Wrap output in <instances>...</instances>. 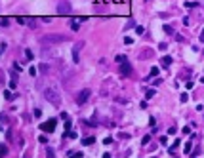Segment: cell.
Returning a JSON list of instances; mask_svg holds the SVG:
<instances>
[{
	"label": "cell",
	"mask_w": 204,
	"mask_h": 158,
	"mask_svg": "<svg viewBox=\"0 0 204 158\" xmlns=\"http://www.w3.org/2000/svg\"><path fill=\"white\" fill-rule=\"evenodd\" d=\"M149 141H151V135H145V137H143V145H147Z\"/></svg>",
	"instance_id": "21"
},
{
	"label": "cell",
	"mask_w": 204,
	"mask_h": 158,
	"mask_svg": "<svg viewBox=\"0 0 204 158\" xmlns=\"http://www.w3.org/2000/svg\"><path fill=\"white\" fill-rule=\"evenodd\" d=\"M84 48V42H76L73 48V59H74V63H78V57H80V50Z\"/></svg>",
	"instance_id": "6"
},
{
	"label": "cell",
	"mask_w": 204,
	"mask_h": 158,
	"mask_svg": "<svg viewBox=\"0 0 204 158\" xmlns=\"http://www.w3.org/2000/svg\"><path fill=\"white\" fill-rule=\"evenodd\" d=\"M57 14H59V15L71 14V4H69V2H61V4L57 6Z\"/></svg>",
	"instance_id": "5"
},
{
	"label": "cell",
	"mask_w": 204,
	"mask_h": 158,
	"mask_svg": "<svg viewBox=\"0 0 204 158\" xmlns=\"http://www.w3.org/2000/svg\"><path fill=\"white\" fill-rule=\"evenodd\" d=\"M6 154H8V147H6V145H2V143H0V158H4Z\"/></svg>",
	"instance_id": "9"
},
{
	"label": "cell",
	"mask_w": 204,
	"mask_h": 158,
	"mask_svg": "<svg viewBox=\"0 0 204 158\" xmlns=\"http://www.w3.org/2000/svg\"><path fill=\"white\" fill-rule=\"evenodd\" d=\"M4 97H6V99H14V97H12V91H8V90L4 91Z\"/></svg>",
	"instance_id": "16"
},
{
	"label": "cell",
	"mask_w": 204,
	"mask_h": 158,
	"mask_svg": "<svg viewBox=\"0 0 204 158\" xmlns=\"http://www.w3.org/2000/svg\"><path fill=\"white\" fill-rule=\"evenodd\" d=\"M42 95H44V99L48 101V103L55 105V107L61 103V95H59V90H57L55 86H48V88H44V90H42Z\"/></svg>",
	"instance_id": "1"
},
{
	"label": "cell",
	"mask_w": 204,
	"mask_h": 158,
	"mask_svg": "<svg viewBox=\"0 0 204 158\" xmlns=\"http://www.w3.org/2000/svg\"><path fill=\"white\" fill-rule=\"evenodd\" d=\"M160 63H162V67H168V65H172V57H170V55H164V57L160 59Z\"/></svg>",
	"instance_id": "8"
},
{
	"label": "cell",
	"mask_w": 204,
	"mask_h": 158,
	"mask_svg": "<svg viewBox=\"0 0 204 158\" xmlns=\"http://www.w3.org/2000/svg\"><path fill=\"white\" fill-rule=\"evenodd\" d=\"M164 31H166L168 34H172V32H174V31H172V27H170V25H164Z\"/></svg>",
	"instance_id": "17"
},
{
	"label": "cell",
	"mask_w": 204,
	"mask_h": 158,
	"mask_svg": "<svg viewBox=\"0 0 204 158\" xmlns=\"http://www.w3.org/2000/svg\"><path fill=\"white\" fill-rule=\"evenodd\" d=\"M200 42H204V29L200 31Z\"/></svg>",
	"instance_id": "23"
},
{
	"label": "cell",
	"mask_w": 204,
	"mask_h": 158,
	"mask_svg": "<svg viewBox=\"0 0 204 158\" xmlns=\"http://www.w3.org/2000/svg\"><path fill=\"white\" fill-rule=\"evenodd\" d=\"M156 74H159V69L153 67V69H151V76H156Z\"/></svg>",
	"instance_id": "15"
},
{
	"label": "cell",
	"mask_w": 204,
	"mask_h": 158,
	"mask_svg": "<svg viewBox=\"0 0 204 158\" xmlns=\"http://www.w3.org/2000/svg\"><path fill=\"white\" fill-rule=\"evenodd\" d=\"M94 137H84V139H82V145H92V143H94Z\"/></svg>",
	"instance_id": "11"
},
{
	"label": "cell",
	"mask_w": 204,
	"mask_h": 158,
	"mask_svg": "<svg viewBox=\"0 0 204 158\" xmlns=\"http://www.w3.org/2000/svg\"><path fill=\"white\" fill-rule=\"evenodd\" d=\"M65 42L63 34H46L40 38V46H52V44H61Z\"/></svg>",
	"instance_id": "2"
},
{
	"label": "cell",
	"mask_w": 204,
	"mask_h": 158,
	"mask_svg": "<svg viewBox=\"0 0 204 158\" xmlns=\"http://www.w3.org/2000/svg\"><path fill=\"white\" fill-rule=\"evenodd\" d=\"M71 29H73V31H76V29H78V23L73 21V23H71Z\"/></svg>",
	"instance_id": "22"
},
{
	"label": "cell",
	"mask_w": 204,
	"mask_h": 158,
	"mask_svg": "<svg viewBox=\"0 0 204 158\" xmlns=\"http://www.w3.org/2000/svg\"><path fill=\"white\" fill-rule=\"evenodd\" d=\"M65 130L71 131V122H69V120H65Z\"/></svg>",
	"instance_id": "19"
},
{
	"label": "cell",
	"mask_w": 204,
	"mask_h": 158,
	"mask_svg": "<svg viewBox=\"0 0 204 158\" xmlns=\"http://www.w3.org/2000/svg\"><path fill=\"white\" fill-rule=\"evenodd\" d=\"M46 154H48V158H55V153L52 147H46Z\"/></svg>",
	"instance_id": "10"
},
{
	"label": "cell",
	"mask_w": 204,
	"mask_h": 158,
	"mask_svg": "<svg viewBox=\"0 0 204 158\" xmlns=\"http://www.w3.org/2000/svg\"><path fill=\"white\" fill-rule=\"evenodd\" d=\"M153 95H154V90H147V93H145V97H147V99H151Z\"/></svg>",
	"instance_id": "13"
},
{
	"label": "cell",
	"mask_w": 204,
	"mask_h": 158,
	"mask_svg": "<svg viewBox=\"0 0 204 158\" xmlns=\"http://www.w3.org/2000/svg\"><path fill=\"white\" fill-rule=\"evenodd\" d=\"M25 57L31 61V59H32V52H31V50H25Z\"/></svg>",
	"instance_id": "12"
},
{
	"label": "cell",
	"mask_w": 204,
	"mask_h": 158,
	"mask_svg": "<svg viewBox=\"0 0 204 158\" xmlns=\"http://www.w3.org/2000/svg\"><path fill=\"white\" fill-rule=\"evenodd\" d=\"M55 124H57V120H55V118H50V120H46V122H42V130L44 131H48V133H50V131H54L55 130Z\"/></svg>",
	"instance_id": "4"
},
{
	"label": "cell",
	"mask_w": 204,
	"mask_h": 158,
	"mask_svg": "<svg viewBox=\"0 0 204 158\" xmlns=\"http://www.w3.org/2000/svg\"><path fill=\"white\" fill-rule=\"evenodd\" d=\"M191 149H193V143H187L185 145V153H191Z\"/></svg>",
	"instance_id": "18"
},
{
	"label": "cell",
	"mask_w": 204,
	"mask_h": 158,
	"mask_svg": "<svg viewBox=\"0 0 204 158\" xmlns=\"http://www.w3.org/2000/svg\"><path fill=\"white\" fill-rule=\"evenodd\" d=\"M90 95H92L90 88H84L82 91H78V95H76V103H78V105H84L88 99H90Z\"/></svg>",
	"instance_id": "3"
},
{
	"label": "cell",
	"mask_w": 204,
	"mask_h": 158,
	"mask_svg": "<svg viewBox=\"0 0 204 158\" xmlns=\"http://www.w3.org/2000/svg\"><path fill=\"white\" fill-rule=\"evenodd\" d=\"M187 99H189V95H187V93H181V103H185Z\"/></svg>",
	"instance_id": "20"
},
{
	"label": "cell",
	"mask_w": 204,
	"mask_h": 158,
	"mask_svg": "<svg viewBox=\"0 0 204 158\" xmlns=\"http://www.w3.org/2000/svg\"><path fill=\"white\" fill-rule=\"evenodd\" d=\"M38 67H40V72H46V71H48V65H46V63L38 65Z\"/></svg>",
	"instance_id": "14"
},
{
	"label": "cell",
	"mask_w": 204,
	"mask_h": 158,
	"mask_svg": "<svg viewBox=\"0 0 204 158\" xmlns=\"http://www.w3.org/2000/svg\"><path fill=\"white\" fill-rule=\"evenodd\" d=\"M120 74H122V76H130L132 74V67H130L128 61H124V63L120 65Z\"/></svg>",
	"instance_id": "7"
}]
</instances>
